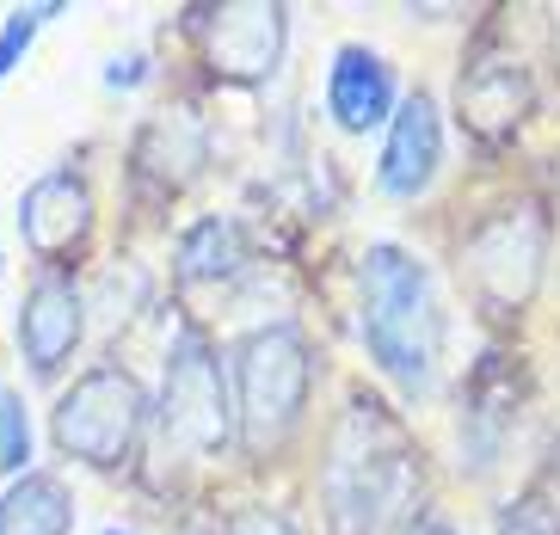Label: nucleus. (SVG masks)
I'll list each match as a JSON object with an SVG mask.
<instances>
[{"mask_svg": "<svg viewBox=\"0 0 560 535\" xmlns=\"http://www.w3.org/2000/svg\"><path fill=\"white\" fill-rule=\"evenodd\" d=\"M358 314H363V351L407 400L438 394L444 370V302L438 283L407 246L376 241L358 259Z\"/></svg>", "mask_w": 560, "mask_h": 535, "instance_id": "nucleus-1", "label": "nucleus"}, {"mask_svg": "<svg viewBox=\"0 0 560 535\" xmlns=\"http://www.w3.org/2000/svg\"><path fill=\"white\" fill-rule=\"evenodd\" d=\"M327 504H332V523L346 535H370L400 511L412 487V462H407V438L400 424L370 406V394L339 412L332 424V450H327Z\"/></svg>", "mask_w": 560, "mask_h": 535, "instance_id": "nucleus-2", "label": "nucleus"}, {"mask_svg": "<svg viewBox=\"0 0 560 535\" xmlns=\"http://www.w3.org/2000/svg\"><path fill=\"white\" fill-rule=\"evenodd\" d=\"M314 357L296 326H259L241 351H234V419L247 450H271L290 438V424L308 406Z\"/></svg>", "mask_w": 560, "mask_h": 535, "instance_id": "nucleus-3", "label": "nucleus"}, {"mask_svg": "<svg viewBox=\"0 0 560 535\" xmlns=\"http://www.w3.org/2000/svg\"><path fill=\"white\" fill-rule=\"evenodd\" d=\"M142 419H149L142 382L117 363H100L56 400V450L86 468H117L142 438Z\"/></svg>", "mask_w": 560, "mask_h": 535, "instance_id": "nucleus-4", "label": "nucleus"}, {"mask_svg": "<svg viewBox=\"0 0 560 535\" xmlns=\"http://www.w3.org/2000/svg\"><path fill=\"white\" fill-rule=\"evenodd\" d=\"M542 253H548V216L536 203H505L480 216L462 241V277L475 283L487 309H524L542 283Z\"/></svg>", "mask_w": 560, "mask_h": 535, "instance_id": "nucleus-5", "label": "nucleus"}, {"mask_svg": "<svg viewBox=\"0 0 560 535\" xmlns=\"http://www.w3.org/2000/svg\"><path fill=\"white\" fill-rule=\"evenodd\" d=\"M161 412L166 438H179L191 455H222L234 438V394L222 382V357L203 333H179L166 345L161 375Z\"/></svg>", "mask_w": 560, "mask_h": 535, "instance_id": "nucleus-6", "label": "nucleus"}, {"mask_svg": "<svg viewBox=\"0 0 560 535\" xmlns=\"http://www.w3.org/2000/svg\"><path fill=\"white\" fill-rule=\"evenodd\" d=\"M203 62L234 86L271 81V68L283 56V13L278 7H210L191 19Z\"/></svg>", "mask_w": 560, "mask_h": 535, "instance_id": "nucleus-7", "label": "nucleus"}, {"mask_svg": "<svg viewBox=\"0 0 560 535\" xmlns=\"http://www.w3.org/2000/svg\"><path fill=\"white\" fill-rule=\"evenodd\" d=\"M444 166V117H438V98L431 93H407L388 117V142H382L376 161V185L382 197L412 203Z\"/></svg>", "mask_w": 560, "mask_h": 535, "instance_id": "nucleus-8", "label": "nucleus"}, {"mask_svg": "<svg viewBox=\"0 0 560 535\" xmlns=\"http://www.w3.org/2000/svg\"><path fill=\"white\" fill-rule=\"evenodd\" d=\"M86 326V302L62 271H37L25 302H19V357L32 375H56L74 357Z\"/></svg>", "mask_w": 560, "mask_h": 535, "instance_id": "nucleus-9", "label": "nucleus"}, {"mask_svg": "<svg viewBox=\"0 0 560 535\" xmlns=\"http://www.w3.org/2000/svg\"><path fill=\"white\" fill-rule=\"evenodd\" d=\"M19 234L37 259H68L93 234V191L74 166H56L19 197Z\"/></svg>", "mask_w": 560, "mask_h": 535, "instance_id": "nucleus-10", "label": "nucleus"}, {"mask_svg": "<svg viewBox=\"0 0 560 535\" xmlns=\"http://www.w3.org/2000/svg\"><path fill=\"white\" fill-rule=\"evenodd\" d=\"M400 93H395V68L382 62V49L370 44H339L327 68V112L346 136H370L395 117Z\"/></svg>", "mask_w": 560, "mask_h": 535, "instance_id": "nucleus-11", "label": "nucleus"}, {"mask_svg": "<svg viewBox=\"0 0 560 535\" xmlns=\"http://www.w3.org/2000/svg\"><path fill=\"white\" fill-rule=\"evenodd\" d=\"M529 105V81L524 68L511 62H487L475 74H462V124L480 136H505Z\"/></svg>", "mask_w": 560, "mask_h": 535, "instance_id": "nucleus-12", "label": "nucleus"}, {"mask_svg": "<svg viewBox=\"0 0 560 535\" xmlns=\"http://www.w3.org/2000/svg\"><path fill=\"white\" fill-rule=\"evenodd\" d=\"M74 530V499L56 474H19L0 499V535H68Z\"/></svg>", "mask_w": 560, "mask_h": 535, "instance_id": "nucleus-13", "label": "nucleus"}, {"mask_svg": "<svg viewBox=\"0 0 560 535\" xmlns=\"http://www.w3.org/2000/svg\"><path fill=\"white\" fill-rule=\"evenodd\" d=\"M247 259V228L234 216H203L179 234V277L185 283H215V277L241 271Z\"/></svg>", "mask_w": 560, "mask_h": 535, "instance_id": "nucleus-14", "label": "nucleus"}, {"mask_svg": "<svg viewBox=\"0 0 560 535\" xmlns=\"http://www.w3.org/2000/svg\"><path fill=\"white\" fill-rule=\"evenodd\" d=\"M32 455H37V443H32V412H25V400H19V394L0 388V474H7V480L32 474Z\"/></svg>", "mask_w": 560, "mask_h": 535, "instance_id": "nucleus-15", "label": "nucleus"}, {"mask_svg": "<svg viewBox=\"0 0 560 535\" xmlns=\"http://www.w3.org/2000/svg\"><path fill=\"white\" fill-rule=\"evenodd\" d=\"M56 13H62V0H44V7H32V13H7V19H0V81L25 62V49H32L37 25H44V19H56Z\"/></svg>", "mask_w": 560, "mask_h": 535, "instance_id": "nucleus-16", "label": "nucleus"}, {"mask_svg": "<svg viewBox=\"0 0 560 535\" xmlns=\"http://www.w3.org/2000/svg\"><path fill=\"white\" fill-rule=\"evenodd\" d=\"M229 535H302V530L278 504H241V511H229Z\"/></svg>", "mask_w": 560, "mask_h": 535, "instance_id": "nucleus-17", "label": "nucleus"}, {"mask_svg": "<svg viewBox=\"0 0 560 535\" xmlns=\"http://www.w3.org/2000/svg\"><path fill=\"white\" fill-rule=\"evenodd\" d=\"M142 74H149V62H142V56H136V62H112V68H105V86H136Z\"/></svg>", "mask_w": 560, "mask_h": 535, "instance_id": "nucleus-18", "label": "nucleus"}, {"mask_svg": "<svg viewBox=\"0 0 560 535\" xmlns=\"http://www.w3.org/2000/svg\"><path fill=\"white\" fill-rule=\"evenodd\" d=\"M407 535H462V530L444 517H419V523H407Z\"/></svg>", "mask_w": 560, "mask_h": 535, "instance_id": "nucleus-19", "label": "nucleus"}, {"mask_svg": "<svg viewBox=\"0 0 560 535\" xmlns=\"http://www.w3.org/2000/svg\"><path fill=\"white\" fill-rule=\"evenodd\" d=\"M105 535H130V530H105Z\"/></svg>", "mask_w": 560, "mask_h": 535, "instance_id": "nucleus-20", "label": "nucleus"}, {"mask_svg": "<svg viewBox=\"0 0 560 535\" xmlns=\"http://www.w3.org/2000/svg\"><path fill=\"white\" fill-rule=\"evenodd\" d=\"M555 468H560V462H555Z\"/></svg>", "mask_w": 560, "mask_h": 535, "instance_id": "nucleus-21", "label": "nucleus"}]
</instances>
